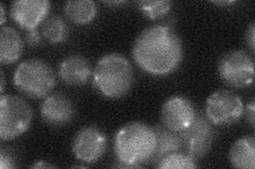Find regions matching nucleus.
<instances>
[{
  "mask_svg": "<svg viewBox=\"0 0 255 169\" xmlns=\"http://www.w3.org/2000/svg\"><path fill=\"white\" fill-rule=\"evenodd\" d=\"M41 40H42V37L37 29L27 31V33L25 34V42L27 43V45L31 47H35L41 44Z\"/></svg>",
  "mask_w": 255,
  "mask_h": 169,
  "instance_id": "obj_22",
  "label": "nucleus"
},
{
  "mask_svg": "<svg viewBox=\"0 0 255 169\" xmlns=\"http://www.w3.org/2000/svg\"><path fill=\"white\" fill-rule=\"evenodd\" d=\"M67 18L77 25H86L92 22L97 15V5L91 0H73L64 5Z\"/></svg>",
  "mask_w": 255,
  "mask_h": 169,
  "instance_id": "obj_17",
  "label": "nucleus"
},
{
  "mask_svg": "<svg viewBox=\"0 0 255 169\" xmlns=\"http://www.w3.org/2000/svg\"><path fill=\"white\" fill-rule=\"evenodd\" d=\"M156 135V147L150 163L155 165L164 157L177 151H182V141L179 132L172 131L164 125L153 127Z\"/></svg>",
  "mask_w": 255,
  "mask_h": 169,
  "instance_id": "obj_15",
  "label": "nucleus"
},
{
  "mask_svg": "<svg viewBox=\"0 0 255 169\" xmlns=\"http://www.w3.org/2000/svg\"><path fill=\"white\" fill-rule=\"evenodd\" d=\"M71 148L76 159L87 164H94L106 154L108 138L98 127L86 126L76 133Z\"/></svg>",
  "mask_w": 255,
  "mask_h": 169,
  "instance_id": "obj_9",
  "label": "nucleus"
},
{
  "mask_svg": "<svg viewBox=\"0 0 255 169\" xmlns=\"http://www.w3.org/2000/svg\"><path fill=\"white\" fill-rule=\"evenodd\" d=\"M218 73L228 86L243 89L254 82V62L243 50H232L222 56L218 63Z\"/></svg>",
  "mask_w": 255,
  "mask_h": 169,
  "instance_id": "obj_6",
  "label": "nucleus"
},
{
  "mask_svg": "<svg viewBox=\"0 0 255 169\" xmlns=\"http://www.w3.org/2000/svg\"><path fill=\"white\" fill-rule=\"evenodd\" d=\"M255 102L254 99L247 105V107L244 109V113L246 115L247 118V122L249 123V125L254 128L255 125Z\"/></svg>",
  "mask_w": 255,
  "mask_h": 169,
  "instance_id": "obj_24",
  "label": "nucleus"
},
{
  "mask_svg": "<svg viewBox=\"0 0 255 169\" xmlns=\"http://www.w3.org/2000/svg\"><path fill=\"white\" fill-rule=\"evenodd\" d=\"M244 103L233 91L220 89L206 100L205 116L213 125L228 126L238 122L244 114Z\"/></svg>",
  "mask_w": 255,
  "mask_h": 169,
  "instance_id": "obj_8",
  "label": "nucleus"
},
{
  "mask_svg": "<svg viewBox=\"0 0 255 169\" xmlns=\"http://www.w3.org/2000/svg\"><path fill=\"white\" fill-rule=\"evenodd\" d=\"M230 162L235 168L254 169L255 167V139L244 136L237 140L229 152Z\"/></svg>",
  "mask_w": 255,
  "mask_h": 169,
  "instance_id": "obj_16",
  "label": "nucleus"
},
{
  "mask_svg": "<svg viewBox=\"0 0 255 169\" xmlns=\"http://www.w3.org/2000/svg\"><path fill=\"white\" fill-rule=\"evenodd\" d=\"M55 83L54 71L42 59H27L14 71V87L30 99H45L53 90Z\"/></svg>",
  "mask_w": 255,
  "mask_h": 169,
  "instance_id": "obj_4",
  "label": "nucleus"
},
{
  "mask_svg": "<svg viewBox=\"0 0 255 169\" xmlns=\"http://www.w3.org/2000/svg\"><path fill=\"white\" fill-rule=\"evenodd\" d=\"M16 167V161L9 149L1 148L0 150V168L13 169Z\"/></svg>",
  "mask_w": 255,
  "mask_h": 169,
  "instance_id": "obj_21",
  "label": "nucleus"
},
{
  "mask_svg": "<svg viewBox=\"0 0 255 169\" xmlns=\"http://www.w3.org/2000/svg\"><path fill=\"white\" fill-rule=\"evenodd\" d=\"M42 33L50 44H61L68 37V28L60 16L49 15L43 21Z\"/></svg>",
  "mask_w": 255,
  "mask_h": 169,
  "instance_id": "obj_18",
  "label": "nucleus"
},
{
  "mask_svg": "<svg viewBox=\"0 0 255 169\" xmlns=\"http://www.w3.org/2000/svg\"><path fill=\"white\" fill-rule=\"evenodd\" d=\"M196 111L194 104L184 96H171L161 109L162 125L172 131L181 132L193 122Z\"/></svg>",
  "mask_w": 255,
  "mask_h": 169,
  "instance_id": "obj_10",
  "label": "nucleus"
},
{
  "mask_svg": "<svg viewBox=\"0 0 255 169\" xmlns=\"http://www.w3.org/2000/svg\"><path fill=\"white\" fill-rule=\"evenodd\" d=\"M4 86H5V83H4V74H3V71H1V93L3 94V91H4Z\"/></svg>",
  "mask_w": 255,
  "mask_h": 169,
  "instance_id": "obj_27",
  "label": "nucleus"
},
{
  "mask_svg": "<svg viewBox=\"0 0 255 169\" xmlns=\"http://www.w3.org/2000/svg\"><path fill=\"white\" fill-rule=\"evenodd\" d=\"M134 61L152 75H168L177 70L184 56L181 38L168 26H152L140 32L132 48Z\"/></svg>",
  "mask_w": 255,
  "mask_h": 169,
  "instance_id": "obj_1",
  "label": "nucleus"
},
{
  "mask_svg": "<svg viewBox=\"0 0 255 169\" xmlns=\"http://www.w3.org/2000/svg\"><path fill=\"white\" fill-rule=\"evenodd\" d=\"M138 6L140 11L145 14V16L151 20H155L162 18L171 10L172 2L167 1V0H143L138 2Z\"/></svg>",
  "mask_w": 255,
  "mask_h": 169,
  "instance_id": "obj_20",
  "label": "nucleus"
},
{
  "mask_svg": "<svg viewBox=\"0 0 255 169\" xmlns=\"http://www.w3.org/2000/svg\"><path fill=\"white\" fill-rule=\"evenodd\" d=\"M134 71L131 62L118 53H110L98 60L93 72V85L109 99H121L132 89Z\"/></svg>",
  "mask_w": 255,
  "mask_h": 169,
  "instance_id": "obj_3",
  "label": "nucleus"
},
{
  "mask_svg": "<svg viewBox=\"0 0 255 169\" xmlns=\"http://www.w3.org/2000/svg\"><path fill=\"white\" fill-rule=\"evenodd\" d=\"M59 75L62 82L68 86H83L93 76L92 66L82 55H69L60 63Z\"/></svg>",
  "mask_w": 255,
  "mask_h": 169,
  "instance_id": "obj_13",
  "label": "nucleus"
},
{
  "mask_svg": "<svg viewBox=\"0 0 255 169\" xmlns=\"http://www.w3.org/2000/svg\"><path fill=\"white\" fill-rule=\"evenodd\" d=\"M75 107L68 96L63 93H51L41 104V115L48 125L63 127L75 117Z\"/></svg>",
  "mask_w": 255,
  "mask_h": 169,
  "instance_id": "obj_12",
  "label": "nucleus"
},
{
  "mask_svg": "<svg viewBox=\"0 0 255 169\" xmlns=\"http://www.w3.org/2000/svg\"><path fill=\"white\" fill-rule=\"evenodd\" d=\"M50 2L46 0H17L11 5V16L26 31L37 29L48 17Z\"/></svg>",
  "mask_w": 255,
  "mask_h": 169,
  "instance_id": "obj_11",
  "label": "nucleus"
},
{
  "mask_svg": "<svg viewBox=\"0 0 255 169\" xmlns=\"http://www.w3.org/2000/svg\"><path fill=\"white\" fill-rule=\"evenodd\" d=\"M179 133L182 141V151L198 160L209 154L213 146L216 130L204 114L196 111L193 122Z\"/></svg>",
  "mask_w": 255,
  "mask_h": 169,
  "instance_id": "obj_7",
  "label": "nucleus"
},
{
  "mask_svg": "<svg viewBox=\"0 0 255 169\" xmlns=\"http://www.w3.org/2000/svg\"><path fill=\"white\" fill-rule=\"evenodd\" d=\"M246 44L248 45L249 49L252 53L255 50V23L251 22L248 29L246 31Z\"/></svg>",
  "mask_w": 255,
  "mask_h": 169,
  "instance_id": "obj_23",
  "label": "nucleus"
},
{
  "mask_svg": "<svg viewBox=\"0 0 255 169\" xmlns=\"http://www.w3.org/2000/svg\"><path fill=\"white\" fill-rule=\"evenodd\" d=\"M215 3L216 4H219V5H226V4H232L234 3V1H215Z\"/></svg>",
  "mask_w": 255,
  "mask_h": 169,
  "instance_id": "obj_28",
  "label": "nucleus"
},
{
  "mask_svg": "<svg viewBox=\"0 0 255 169\" xmlns=\"http://www.w3.org/2000/svg\"><path fill=\"white\" fill-rule=\"evenodd\" d=\"M32 168H52V167H55L54 165H51V164H47L45 162H42V161H39V162L35 163L31 166Z\"/></svg>",
  "mask_w": 255,
  "mask_h": 169,
  "instance_id": "obj_25",
  "label": "nucleus"
},
{
  "mask_svg": "<svg viewBox=\"0 0 255 169\" xmlns=\"http://www.w3.org/2000/svg\"><path fill=\"white\" fill-rule=\"evenodd\" d=\"M33 111L30 105L14 94L0 98V138L11 141L25 133L32 123Z\"/></svg>",
  "mask_w": 255,
  "mask_h": 169,
  "instance_id": "obj_5",
  "label": "nucleus"
},
{
  "mask_svg": "<svg viewBox=\"0 0 255 169\" xmlns=\"http://www.w3.org/2000/svg\"><path fill=\"white\" fill-rule=\"evenodd\" d=\"M156 147L153 127L141 122H131L119 129L114 139V150L119 168H139L152 159Z\"/></svg>",
  "mask_w": 255,
  "mask_h": 169,
  "instance_id": "obj_2",
  "label": "nucleus"
},
{
  "mask_svg": "<svg viewBox=\"0 0 255 169\" xmlns=\"http://www.w3.org/2000/svg\"><path fill=\"white\" fill-rule=\"evenodd\" d=\"M0 10H1V23L3 25V22L5 20V14H4V5L1 3V6H0Z\"/></svg>",
  "mask_w": 255,
  "mask_h": 169,
  "instance_id": "obj_26",
  "label": "nucleus"
},
{
  "mask_svg": "<svg viewBox=\"0 0 255 169\" xmlns=\"http://www.w3.org/2000/svg\"><path fill=\"white\" fill-rule=\"evenodd\" d=\"M23 51V40L19 33L11 27H2L0 31V61L10 65L17 61Z\"/></svg>",
  "mask_w": 255,
  "mask_h": 169,
  "instance_id": "obj_14",
  "label": "nucleus"
},
{
  "mask_svg": "<svg viewBox=\"0 0 255 169\" xmlns=\"http://www.w3.org/2000/svg\"><path fill=\"white\" fill-rule=\"evenodd\" d=\"M161 169H189L196 168V160L185 154L184 151H177L164 157L154 165Z\"/></svg>",
  "mask_w": 255,
  "mask_h": 169,
  "instance_id": "obj_19",
  "label": "nucleus"
}]
</instances>
